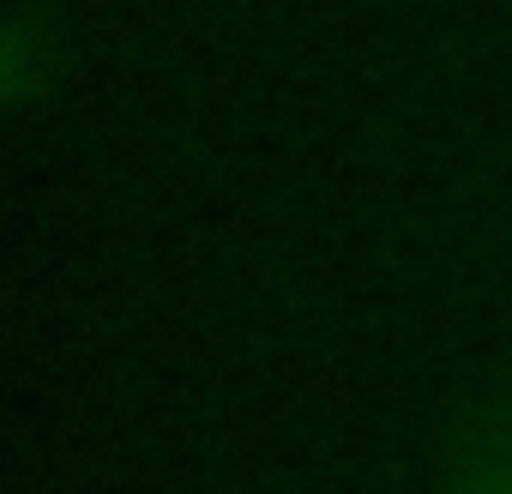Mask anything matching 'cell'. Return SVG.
Wrapping results in <instances>:
<instances>
[{
    "instance_id": "obj_3",
    "label": "cell",
    "mask_w": 512,
    "mask_h": 494,
    "mask_svg": "<svg viewBox=\"0 0 512 494\" xmlns=\"http://www.w3.org/2000/svg\"><path fill=\"white\" fill-rule=\"evenodd\" d=\"M446 494H452V476H446Z\"/></svg>"
},
{
    "instance_id": "obj_2",
    "label": "cell",
    "mask_w": 512,
    "mask_h": 494,
    "mask_svg": "<svg viewBox=\"0 0 512 494\" xmlns=\"http://www.w3.org/2000/svg\"><path fill=\"white\" fill-rule=\"evenodd\" d=\"M25 79H31V43H25V31L0 25V115L19 103Z\"/></svg>"
},
{
    "instance_id": "obj_1",
    "label": "cell",
    "mask_w": 512,
    "mask_h": 494,
    "mask_svg": "<svg viewBox=\"0 0 512 494\" xmlns=\"http://www.w3.org/2000/svg\"><path fill=\"white\" fill-rule=\"evenodd\" d=\"M452 494H512V416L488 422L452 464Z\"/></svg>"
}]
</instances>
